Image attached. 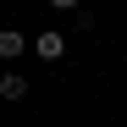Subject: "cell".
<instances>
[{
  "label": "cell",
  "mask_w": 127,
  "mask_h": 127,
  "mask_svg": "<svg viewBox=\"0 0 127 127\" xmlns=\"http://www.w3.org/2000/svg\"><path fill=\"white\" fill-rule=\"evenodd\" d=\"M33 50L44 55V61H61V55H66V39H61V33H39V39H33Z\"/></svg>",
  "instance_id": "cell-1"
},
{
  "label": "cell",
  "mask_w": 127,
  "mask_h": 127,
  "mask_svg": "<svg viewBox=\"0 0 127 127\" xmlns=\"http://www.w3.org/2000/svg\"><path fill=\"white\" fill-rule=\"evenodd\" d=\"M50 6H55V11H77V0H50Z\"/></svg>",
  "instance_id": "cell-4"
},
{
  "label": "cell",
  "mask_w": 127,
  "mask_h": 127,
  "mask_svg": "<svg viewBox=\"0 0 127 127\" xmlns=\"http://www.w3.org/2000/svg\"><path fill=\"white\" fill-rule=\"evenodd\" d=\"M28 94V77L22 72H0V99H22Z\"/></svg>",
  "instance_id": "cell-2"
},
{
  "label": "cell",
  "mask_w": 127,
  "mask_h": 127,
  "mask_svg": "<svg viewBox=\"0 0 127 127\" xmlns=\"http://www.w3.org/2000/svg\"><path fill=\"white\" fill-rule=\"evenodd\" d=\"M0 55H22V33H17V28H0Z\"/></svg>",
  "instance_id": "cell-3"
}]
</instances>
